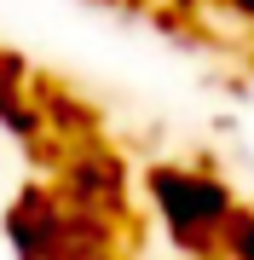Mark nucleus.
Here are the masks:
<instances>
[{
    "instance_id": "f257e3e1",
    "label": "nucleus",
    "mask_w": 254,
    "mask_h": 260,
    "mask_svg": "<svg viewBox=\"0 0 254 260\" xmlns=\"http://www.w3.org/2000/svg\"><path fill=\"white\" fill-rule=\"evenodd\" d=\"M151 23H168L179 35L226 41V47H254V0H110Z\"/></svg>"
}]
</instances>
